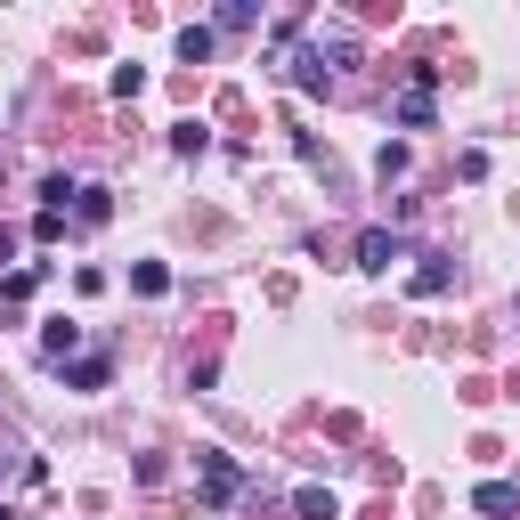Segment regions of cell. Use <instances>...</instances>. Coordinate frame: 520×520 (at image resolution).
I'll use <instances>...</instances> for the list:
<instances>
[{
    "label": "cell",
    "mask_w": 520,
    "mask_h": 520,
    "mask_svg": "<svg viewBox=\"0 0 520 520\" xmlns=\"http://www.w3.org/2000/svg\"><path fill=\"white\" fill-rule=\"evenodd\" d=\"M431 82H439V65H415L407 90H399V122L407 130H431Z\"/></svg>",
    "instance_id": "cell-1"
},
{
    "label": "cell",
    "mask_w": 520,
    "mask_h": 520,
    "mask_svg": "<svg viewBox=\"0 0 520 520\" xmlns=\"http://www.w3.org/2000/svg\"><path fill=\"white\" fill-rule=\"evenodd\" d=\"M195 472H204V504H228V496L244 488V472L228 464V455H220V447H204V455H195Z\"/></svg>",
    "instance_id": "cell-2"
},
{
    "label": "cell",
    "mask_w": 520,
    "mask_h": 520,
    "mask_svg": "<svg viewBox=\"0 0 520 520\" xmlns=\"http://www.w3.org/2000/svg\"><path fill=\"white\" fill-rule=\"evenodd\" d=\"M472 512L504 520V512H520V488H512V480H480V488H472Z\"/></svg>",
    "instance_id": "cell-3"
},
{
    "label": "cell",
    "mask_w": 520,
    "mask_h": 520,
    "mask_svg": "<svg viewBox=\"0 0 520 520\" xmlns=\"http://www.w3.org/2000/svg\"><path fill=\"white\" fill-rule=\"evenodd\" d=\"M390 260H399V236H390V228H366V236H358V269H374V277H382Z\"/></svg>",
    "instance_id": "cell-4"
},
{
    "label": "cell",
    "mask_w": 520,
    "mask_h": 520,
    "mask_svg": "<svg viewBox=\"0 0 520 520\" xmlns=\"http://www.w3.org/2000/svg\"><path fill=\"white\" fill-rule=\"evenodd\" d=\"M74 220H82V228H106V220H114V195H106V187H74Z\"/></svg>",
    "instance_id": "cell-5"
},
{
    "label": "cell",
    "mask_w": 520,
    "mask_h": 520,
    "mask_svg": "<svg viewBox=\"0 0 520 520\" xmlns=\"http://www.w3.org/2000/svg\"><path fill=\"white\" fill-rule=\"evenodd\" d=\"M130 293L163 301V293H171V269H163V260H139V269H130Z\"/></svg>",
    "instance_id": "cell-6"
},
{
    "label": "cell",
    "mask_w": 520,
    "mask_h": 520,
    "mask_svg": "<svg viewBox=\"0 0 520 520\" xmlns=\"http://www.w3.org/2000/svg\"><path fill=\"white\" fill-rule=\"evenodd\" d=\"M293 512H301V520H342L334 488H301V496H293Z\"/></svg>",
    "instance_id": "cell-7"
},
{
    "label": "cell",
    "mask_w": 520,
    "mask_h": 520,
    "mask_svg": "<svg viewBox=\"0 0 520 520\" xmlns=\"http://www.w3.org/2000/svg\"><path fill=\"white\" fill-rule=\"evenodd\" d=\"M447 277H455V260H439V252H431V260H423V269H415V293L431 301V293H447Z\"/></svg>",
    "instance_id": "cell-8"
},
{
    "label": "cell",
    "mask_w": 520,
    "mask_h": 520,
    "mask_svg": "<svg viewBox=\"0 0 520 520\" xmlns=\"http://www.w3.org/2000/svg\"><path fill=\"white\" fill-rule=\"evenodd\" d=\"M106 374H114L106 358H74V366H65V382H74V390H106Z\"/></svg>",
    "instance_id": "cell-9"
},
{
    "label": "cell",
    "mask_w": 520,
    "mask_h": 520,
    "mask_svg": "<svg viewBox=\"0 0 520 520\" xmlns=\"http://www.w3.org/2000/svg\"><path fill=\"white\" fill-rule=\"evenodd\" d=\"M74 342H82V325H65V317H49V334H41V350H49V358H65Z\"/></svg>",
    "instance_id": "cell-10"
},
{
    "label": "cell",
    "mask_w": 520,
    "mask_h": 520,
    "mask_svg": "<svg viewBox=\"0 0 520 520\" xmlns=\"http://www.w3.org/2000/svg\"><path fill=\"white\" fill-rule=\"evenodd\" d=\"M171 147H179V155H204V147H212V130H204V122H179V130H171Z\"/></svg>",
    "instance_id": "cell-11"
},
{
    "label": "cell",
    "mask_w": 520,
    "mask_h": 520,
    "mask_svg": "<svg viewBox=\"0 0 520 520\" xmlns=\"http://www.w3.org/2000/svg\"><path fill=\"white\" fill-rule=\"evenodd\" d=\"M179 57H187V65H204V57H212V33H204V25H187V33H179Z\"/></svg>",
    "instance_id": "cell-12"
},
{
    "label": "cell",
    "mask_w": 520,
    "mask_h": 520,
    "mask_svg": "<svg viewBox=\"0 0 520 520\" xmlns=\"http://www.w3.org/2000/svg\"><path fill=\"white\" fill-rule=\"evenodd\" d=\"M147 90V65H114V98H139Z\"/></svg>",
    "instance_id": "cell-13"
},
{
    "label": "cell",
    "mask_w": 520,
    "mask_h": 520,
    "mask_svg": "<svg viewBox=\"0 0 520 520\" xmlns=\"http://www.w3.org/2000/svg\"><path fill=\"white\" fill-rule=\"evenodd\" d=\"M0 260H17V236H9V228H0Z\"/></svg>",
    "instance_id": "cell-14"
},
{
    "label": "cell",
    "mask_w": 520,
    "mask_h": 520,
    "mask_svg": "<svg viewBox=\"0 0 520 520\" xmlns=\"http://www.w3.org/2000/svg\"><path fill=\"white\" fill-rule=\"evenodd\" d=\"M0 520H17V512H9V504H0Z\"/></svg>",
    "instance_id": "cell-15"
}]
</instances>
